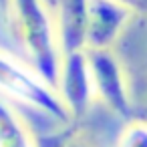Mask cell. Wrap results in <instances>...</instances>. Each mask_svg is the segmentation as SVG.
Instances as JSON below:
<instances>
[{"label":"cell","mask_w":147,"mask_h":147,"mask_svg":"<svg viewBox=\"0 0 147 147\" xmlns=\"http://www.w3.org/2000/svg\"><path fill=\"white\" fill-rule=\"evenodd\" d=\"M18 34L24 42L28 59L36 71V77L51 89H59L61 59L53 34L51 18L40 0H12Z\"/></svg>","instance_id":"obj_1"},{"label":"cell","mask_w":147,"mask_h":147,"mask_svg":"<svg viewBox=\"0 0 147 147\" xmlns=\"http://www.w3.org/2000/svg\"><path fill=\"white\" fill-rule=\"evenodd\" d=\"M85 55H87L91 79H93V89L99 95L105 109L113 113L117 119H123L125 123L131 121L135 117L133 97L119 59L113 55L111 49L85 51Z\"/></svg>","instance_id":"obj_2"},{"label":"cell","mask_w":147,"mask_h":147,"mask_svg":"<svg viewBox=\"0 0 147 147\" xmlns=\"http://www.w3.org/2000/svg\"><path fill=\"white\" fill-rule=\"evenodd\" d=\"M0 91L8 93L10 97L26 105H32L59 125H65L73 119L55 89H51L36 75H30L28 71H24L2 55H0Z\"/></svg>","instance_id":"obj_3"},{"label":"cell","mask_w":147,"mask_h":147,"mask_svg":"<svg viewBox=\"0 0 147 147\" xmlns=\"http://www.w3.org/2000/svg\"><path fill=\"white\" fill-rule=\"evenodd\" d=\"M59 93L73 119H81L91 111L95 89L85 51L65 55L59 75Z\"/></svg>","instance_id":"obj_4"},{"label":"cell","mask_w":147,"mask_h":147,"mask_svg":"<svg viewBox=\"0 0 147 147\" xmlns=\"http://www.w3.org/2000/svg\"><path fill=\"white\" fill-rule=\"evenodd\" d=\"M131 12L117 0H89L85 51H107L119 38Z\"/></svg>","instance_id":"obj_5"},{"label":"cell","mask_w":147,"mask_h":147,"mask_svg":"<svg viewBox=\"0 0 147 147\" xmlns=\"http://www.w3.org/2000/svg\"><path fill=\"white\" fill-rule=\"evenodd\" d=\"M117 135H111L89 111L81 119L59 125V129L42 131L36 137V147H115Z\"/></svg>","instance_id":"obj_6"},{"label":"cell","mask_w":147,"mask_h":147,"mask_svg":"<svg viewBox=\"0 0 147 147\" xmlns=\"http://www.w3.org/2000/svg\"><path fill=\"white\" fill-rule=\"evenodd\" d=\"M87 4H89V0H61V10H59V42H61L63 55L85 51Z\"/></svg>","instance_id":"obj_7"},{"label":"cell","mask_w":147,"mask_h":147,"mask_svg":"<svg viewBox=\"0 0 147 147\" xmlns=\"http://www.w3.org/2000/svg\"><path fill=\"white\" fill-rule=\"evenodd\" d=\"M0 147H36L16 117V113L0 97Z\"/></svg>","instance_id":"obj_8"},{"label":"cell","mask_w":147,"mask_h":147,"mask_svg":"<svg viewBox=\"0 0 147 147\" xmlns=\"http://www.w3.org/2000/svg\"><path fill=\"white\" fill-rule=\"evenodd\" d=\"M115 147H147V121L137 117L127 121L117 135Z\"/></svg>","instance_id":"obj_9"},{"label":"cell","mask_w":147,"mask_h":147,"mask_svg":"<svg viewBox=\"0 0 147 147\" xmlns=\"http://www.w3.org/2000/svg\"><path fill=\"white\" fill-rule=\"evenodd\" d=\"M119 4H123L131 14H147V0H117Z\"/></svg>","instance_id":"obj_10"},{"label":"cell","mask_w":147,"mask_h":147,"mask_svg":"<svg viewBox=\"0 0 147 147\" xmlns=\"http://www.w3.org/2000/svg\"><path fill=\"white\" fill-rule=\"evenodd\" d=\"M135 117L147 121V85H145L143 91H141V97H139V113H137Z\"/></svg>","instance_id":"obj_11"},{"label":"cell","mask_w":147,"mask_h":147,"mask_svg":"<svg viewBox=\"0 0 147 147\" xmlns=\"http://www.w3.org/2000/svg\"><path fill=\"white\" fill-rule=\"evenodd\" d=\"M2 2H6V0H2Z\"/></svg>","instance_id":"obj_12"}]
</instances>
